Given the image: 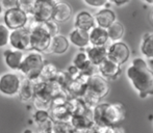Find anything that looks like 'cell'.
Here are the masks:
<instances>
[{
	"mask_svg": "<svg viewBox=\"0 0 153 133\" xmlns=\"http://www.w3.org/2000/svg\"><path fill=\"white\" fill-rule=\"evenodd\" d=\"M126 77L140 98L153 96V71L146 59L135 57L126 70Z\"/></svg>",
	"mask_w": 153,
	"mask_h": 133,
	"instance_id": "1",
	"label": "cell"
},
{
	"mask_svg": "<svg viewBox=\"0 0 153 133\" xmlns=\"http://www.w3.org/2000/svg\"><path fill=\"white\" fill-rule=\"evenodd\" d=\"M126 117V108L122 103H99L92 110V119L95 126L115 127Z\"/></svg>",
	"mask_w": 153,
	"mask_h": 133,
	"instance_id": "2",
	"label": "cell"
},
{
	"mask_svg": "<svg viewBox=\"0 0 153 133\" xmlns=\"http://www.w3.org/2000/svg\"><path fill=\"white\" fill-rule=\"evenodd\" d=\"M27 28L30 31V49L41 54L43 52H48L52 36L47 30L45 23L34 21L33 24Z\"/></svg>",
	"mask_w": 153,
	"mask_h": 133,
	"instance_id": "3",
	"label": "cell"
},
{
	"mask_svg": "<svg viewBox=\"0 0 153 133\" xmlns=\"http://www.w3.org/2000/svg\"><path fill=\"white\" fill-rule=\"evenodd\" d=\"M44 66L45 61L42 54L31 51V52L27 53L26 55H24L19 72L22 73L27 80L34 82L40 78V75L42 73Z\"/></svg>",
	"mask_w": 153,
	"mask_h": 133,
	"instance_id": "4",
	"label": "cell"
},
{
	"mask_svg": "<svg viewBox=\"0 0 153 133\" xmlns=\"http://www.w3.org/2000/svg\"><path fill=\"white\" fill-rule=\"evenodd\" d=\"M20 76L14 72L4 73L0 76V94L6 97H14L19 94L21 87Z\"/></svg>",
	"mask_w": 153,
	"mask_h": 133,
	"instance_id": "5",
	"label": "cell"
},
{
	"mask_svg": "<svg viewBox=\"0 0 153 133\" xmlns=\"http://www.w3.org/2000/svg\"><path fill=\"white\" fill-rule=\"evenodd\" d=\"M28 21L29 17L20 7L13 8V10H8L4 12L3 24L10 31L26 27L28 24Z\"/></svg>",
	"mask_w": 153,
	"mask_h": 133,
	"instance_id": "6",
	"label": "cell"
},
{
	"mask_svg": "<svg viewBox=\"0 0 153 133\" xmlns=\"http://www.w3.org/2000/svg\"><path fill=\"white\" fill-rule=\"evenodd\" d=\"M130 49L124 42H115L107 47V58L117 65L123 66L130 58Z\"/></svg>",
	"mask_w": 153,
	"mask_h": 133,
	"instance_id": "7",
	"label": "cell"
},
{
	"mask_svg": "<svg viewBox=\"0 0 153 133\" xmlns=\"http://www.w3.org/2000/svg\"><path fill=\"white\" fill-rule=\"evenodd\" d=\"M8 44L12 49L18 51L27 50L30 48V31L27 27L10 31Z\"/></svg>",
	"mask_w": 153,
	"mask_h": 133,
	"instance_id": "8",
	"label": "cell"
},
{
	"mask_svg": "<svg viewBox=\"0 0 153 133\" xmlns=\"http://www.w3.org/2000/svg\"><path fill=\"white\" fill-rule=\"evenodd\" d=\"M56 1H41L36 0L34 4V10L31 18L38 23H46L48 21L52 20L53 10Z\"/></svg>",
	"mask_w": 153,
	"mask_h": 133,
	"instance_id": "9",
	"label": "cell"
},
{
	"mask_svg": "<svg viewBox=\"0 0 153 133\" xmlns=\"http://www.w3.org/2000/svg\"><path fill=\"white\" fill-rule=\"evenodd\" d=\"M109 89H111V86H109L108 81L105 80L100 75L95 74L88 79L87 91L91 92L100 99L104 98L109 93Z\"/></svg>",
	"mask_w": 153,
	"mask_h": 133,
	"instance_id": "10",
	"label": "cell"
},
{
	"mask_svg": "<svg viewBox=\"0 0 153 133\" xmlns=\"http://www.w3.org/2000/svg\"><path fill=\"white\" fill-rule=\"evenodd\" d=\"M97 70L99 72V75L107 81L116 80L121 75V66L109 61L108 58L105 59L100 66H97Z\"/></svg>",
	"mask_w": 153,
	"mask_h": 133,
	"instance_id": "11",
	"label": "cell"
},
{
	"mask_svg": "<svg viewBox=\"0 0 153 133\" xmlns=\"http://www.w3.org/2000/svg\"><path fill=\"white\" fill-rule=\"evenodd\" d=\"M85 52L89 58L90 63L94 66H100L105 59H107V47L106 46H91L85 49Z\"/></svg>",
	"mask_w": 153,
	"mask_h": 133,
	"instance_id": "12",
	"label": "cell"
},
{
	"mask_svg": "<svg viewBox=\"0 0 153 133\" xmlns=\"http://www.w3.org/2000/svg\"><path fill=\"white\" fill-rule=\"evenodd\" d=\"M96 26L101 27L103 29H107L113 23L117 21V16L116 13L111 8L105 7L99 10L96 14L94 15Z\"/></svg>",
	"mask_w": 153,
	"mask_h": 133,
	"instance_id": "13",
	"label": "cell"
},
{
	"mask_svg": "<svg viewBox=\"0 0 153 133\" xmlns=\"http://www.w3.org/2000/svg\"><path fill=\"white\" fill-rule=\"evenodd\" d=\"M74 26L77 29L90 33L96 26L94 16L87 10H81V12L77 13L74 18Z\"/></svg>",
	"mask_w": 153,
	"mask_h": 133,
	"instance_id": "14",
	"label": "cell"
},
{
	"mask_svg": "<svg viewBox=\"0 0 153 133\" xmlns=\"http://www.w3.org/2000/svg\"><path fill=\"white\" fill-rule=\"evenodd\" d=\"M24 53L14 49H8L3 52V59L4 64L6 65L10 70L12 71H19L21 64L24 58Z\"/></svg>",
	"mask_w": 153,
	"mask_h": 133,
	"instance_id": "15",
	"label": "cell"
},
{
	"mask_svg": "<svg viewBox=\"0 0 153 133\" xmlns=\"http://www.w3.org/2000/svg\"><path fill=\"white\" fill-rule=\"evenodd\" d=\"M70 123L72 129L79 130V131H88V130H91L94 127L93 119L85 113H74V115H72Z\"/></svg>",
	"mask_w": 153,
	"mask_h": 133,
	"instance_id": "16",
	"label": "cell"
},
{
	"mask_svg": "<svg viewBox=\"0 0 153 133\" xmlns=\"http://www.w3.org/2000/svg\"><path fill=\"white\" fill-rule=\"evenodd\" d=\"M69 43L79 49H85L90 46L89 33L74 28L69 33Z\"/></svg>",
	"mask_w": 153,
	"mask_h": 133,
	"instance_id": "17",
	"label": "cell"
},
{
	"mask_svg": "<svg viewBox=\"0 0 153 133\" xmlns=\"http://www.w3.org/2000/svg\"><path fill=\"white\" fill-rule=\"evenodd\" d=\"M72 16V7L68 3L62 1H56L53 10L52 20L56 23L67 22Z\"/></svg>",
	"mask_w": 153,
	"mask_h": 133,
	"instance_id": "18",
	"label": "cell"
},
{
	"mask_svg": "<svg viewBox=\"0 0 153 133\" xmlns=\"http://www.w3.org/2000/svg\"><path fill=\"white\" fill-rule=\"evenodd\" d=\"M69 47H70V43H69L68 38L59 33L56 35L52 36V38H51L50 47H49L48 52L61 55L68 51Z\"/></svg>",
	"mask_w": 153,
	"mask_h": 133,
	"instance_id": "19",
	"label": "cell"
},
{
	"mask_svg": "<svg viewBox=\"0 0 153 133\" xmlns=\"http://www.w3.org/2000/svg\"><path fill=\"white\" fill-rule=\"evenodd\" d=\"M90 45L91 46H105L108 42V35H107L106 29H103L101 27L95 26L89 33Z\"/></svg>",
	"mask_w": 153,
	"mask_h": 133,
	"instance_id": "20",
	"label": "cell"
},
{
	"mask_svg": "<svg viewBox=\"0 0 153 133\" xmlns=\"http://www.w3.org/2000/svg\"><path fill=\"white\" fill-rule=\"evenodd\" d=\"M140 50L144 57L153 59V33H146L142 38Z\"/></svg>",
	"mask_w": 153,
	"mask_h": 133,
	"instance_id": "21",
	"label": "cell"
},
{
	"mask_svg": "<svg viewBox=\"0 0 153 133\" xmlns=\"http://www.w3.org/2000/svg\"><path fill=\"white\" fill-rule=\"evenodd\" d=\"M106 31H107V35H108V40L113 41V43H115V42H120L122 40V38L124 36L125 33V28L122 23H120L119 21H116L115 23H113L106 29Z\"/></svg>",
	"mask_w": 153,
	"mask_h": 133,
	"instance_id": "22",
	"label": "cell"
},
{
	"mask_svg": "<svg viewBox=\"0 0 153 133\" xmlns=\"http://www.w3.org/2000/svg\"><path fill=\"white\" fill-rule=\"evenodd\" d=\"M72 66H74L76 69H78L79 72L82 73L83 71H85L87 69H89L90 66H93V65L90 63L89 58H88V56H87V54H85V51H80V52H78L74 56Z\"/></svg>",
	"mask_w": 153,
	"mask_h": 133,
	"instance_id": "23",
	"label": "cell"
},
{
	"mask_svg": "<svg viewBox=\"0 0 153 133\" xmlns=\"http://www.w3.org/2000/svg\"><path fill=\"white\" fill-rule=\"evenodd\" d=\"M19 96L23 101H29L34 97V89L32 81L25 80L24 82L21 83L20 91H19Z\"/></svg>",
	"mask_w": 153,
	"mask_h": 133,
	"instance_id": "24",
	"label": "cell"
},
{
	"mask_svg": "<svg viewBox=\"0 0 153 133\" xmlns=\"http://www.w3.org/2000/svg\"><path fill=\"white\" fill-rule=\"evenodd\" d=\"M59 70L53 64H45L44 68L42 70V73L40 75V78L44 82H49V81H54L56 77Z\"/></svg>",
	"mask_w": 153,
	"mask_h": 133,
	"instance_id": "25",
	"label": "cell"
},
{
	"mask_svg": "<svg viewBox=\"0 0 153 133\" xmlns=\"http://www.w3.org/2000/svg\"><path fill=\"white\" fill-rule=\"evenodd\" d=\"M36 0H19V7L30 18L34 10Z\"/></svg>",
	"mask_w": 153,
	"mask_h": 133,
	"instance_id": "26",
	"label": "cell"
},
{
	"mask_svg": "<svg viewBox=\"0 0 153 133\" xmlns=\"http://www.w3.org/2000/svg\"><path fill=\"white\" fill-rule=\"evenodd\" d=\"M72 130L70 124L66 123L64 121H59L55 124H52L50 132L51 133H69Z\"/></svg>",
	"mask_w": 153,
	"mask_h": 133,
	"instance_id": "27",
	"label": "cell"
},
{
	"mask_svg": "<svg viewBox=\"0 0 153 133\" xmlns=\"http://www.w3.org/2000/svg\"><path fill=\"white\" fill-rule=\"evenodd\" d=\"M10 30L4 24H0V48H4L8 45Z\"/></svg>",
	"mask_w": 153,
	"mask_h": 133,
	"instance_id": "28",
	"label": "cell"
},
{
	"mask_svg": "<svg viewBox=\"0 0 153 133\" xmlns=\"http://www.w3.org/2000/svg\"><path fill=\"white\" fill-rule=\"evenodd\" d=\"M49 113L45 109H38L34 113V121L39 125H45L49 122Z\"/></svg>",
	"mask_w": 153,
	"mask_h": 133,
	"instance_id": "29",
	"label": "cell"
},
{
	"mask_svg": "<svg viewBox=\"0 0 153 133\" xmlns=\"http://www.w3.org/2000/svg\"><path fill=\"white\" fill-rule=\"evenodd\" d=\"M83 3L87 4V5L91 6V7H94V8H105L107 7L111 1L108 0H85ZM109 8V7H108Z\"/></svg>",
	"mask_w": 153,
	"mask_h": 133,
	"instance_id": "30",
	"label": "cell"
},
{
	"mask_svg": "<svg viewBox=\"0 0 153 133\" xmlns=\"http://www.w3.org/2000/svg\"><path fill=\"white\" fill-rule=\"evenodd\" d=\"M45 25H46L47 30L49 31V33L51 34V36H54V35H56V34H59V24H57L55 21L50 20V21H48V22L45 23Z\"/></svg>",
	"mask_w": 153,
	"mask_h": 133,
	"instance_id": "31",
	"label": "cell"
},
{
	"mask_svg": "<svg viewBox=\"0 0 153 133\" xmlns=\"http://www.w3.org/2000/svg\"><path fill=\"white\" fill-rule=\"evenodd\" d=\"M0 3L2 8H4L5 10L19 7V0H2L0 1Z\"/></svg>",
	"mask_w": 153,
	"mask_h": 133,
	"instance_id": "32",
	"label": "cell"
},
{
	"mask_svg": "<svg viewBox=\"0 0 153 133\" xmlns=\"http://www.w3.org/2000/svg\"><path fill=\"white\" fill-rule=\"evenodd\" d=\"M114 5L118 6V7H122L124 5H127L129 3V1H126V0H122V1H119V0H115V1H111Z\"/></svg>",
	"mask_w": 153,
	"mask_h": 133,
	"instance_id": "33",
	"label": "cell"
},
{
	"mask_svg": "<svg viewBox=\"0 0 153 133\" xmlns=\"http://www.w3.org/2000/svg\"><path fill=\"white\" fill-rule=\"evenodd\" d=\"M114 133H125V130L121 126H115L114 127Z\"/></svg>",
	"mask_w": 153,
	"mask_h": 133,
	"instance_id": "34",
	"label": "cell"
},
{
	"mask_svg": "<svg viewBox=\"0 0 153 133\" xmlns=\"http://www.w3.org/2000/svg\"><path fill=\"white\" fill-rule=\"evenodd\" d=\"M23 133H34L32 130H30V129H26V130H24V132Z\"/></svg>",
	"mask_w": 153,
	"mask_h": 133,
	"instance_id": "35",
	"label": "cell"
},
{
	"mask_svg": "<svg viewBox=\"0 0 153 133\" xmlns=\"http://www.w3.org/2000/svg\"><path fill=\"white\" fill-rule=\"evenodd\" d=\"M2 12H3V8H2V6H1V3H0V16H1Z\"/></svg>",
	"mask_w": 153,
	"mask_h": 133,
	"instance_id": "36",
	"label": "cell"
},
{
	"mask_svg": "<svg viewBox=\"0 0 153 133\" xmlns=\"http://www.w3.org/2000/svg\"><path fill=\"white\" fill-rule=\"evenodd\" d=\"M150 19H151V21H152V23H153V10H152V12H151V15H150Z\"/></svg>",
	"mask_w": 153,
	"mask_h": 133,
	"instance_id": "37",
	"label": "cell"
},
{
	"mask_svg": "<svg viewBox=\"0 0 153 133\" xmlns=\"http://www.w3.org/2000/svg\"><path fill=\"white\" fill-rule=\"evenodd\" d=\"M42 133H51L50 131H44V132H42Z\"/></svg>",
	"mask_w": 153,
	"mask_h": 133,
	"instance_id": "38",
	"label": "cell"
}]
</instances>
